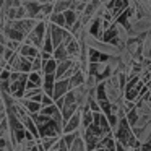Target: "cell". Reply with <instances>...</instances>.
<instances>
[{
  "label": "cell",
  "mask_w": 151,
  "mask_h": 151,
  "mask_svg": "<svg viewBox=\"0 0 151 151\" xmlns=\"http://www.w3.org/2000/svg\"><path fill=\"white\" fill-rule=\"evenodd\" d=\"M41 4L42 2H37V0H28V2H24V8H26V13L29 18H34L37 13H39L41 10Z\"/></svg>",
  "instance_id": "277c9868"
},
{
  "label": "cell",
  "mask_w": 151,
  "mask_h": 151,
  "mask_svg": "<svg viewBox=\"0 0 151 151\" xmlns=\"http://www.w3.org/2000/svg\"><path fill=\"white\" fill-rule=\"evenodd\" d=\"M70 151H86V145H85L83 137H76V140L70 146Z\"/></svg>",
  "instance_id": "7c38bea8"
},
{
  "label": "cell",
  "mask_w": 151,
  "mask_h": 151,
  "mask_svg": "<svg viewBox=\"0 0 151 151\" xmlns=\"http://www.w3.org/2000/svg\"><path fill=\"white\" fill-rule=\"evenodd\" d=\"M55 70H57V60L54 59H49L47 62H44V65H42V73L44 75H47V73H54L55 75Z\"/></svg>",
  "instance_id": "30bf717a"
},
{
  "label": "cell",
  "mask_w": 151,
  "mask_h": 151,
  "mask_svg": "<svg viewBox=\"0 0 151 151\" xmlns=\"http://www.w3.org/2000/svg\"><path fill=\"white\" fill-rule=\"evenodd\" d=\"M63 15H65V21H67V29H70V26H72V24L78 20V17H80V15L76 13L75 10H72V8L65 10V12H63Z\"/></svg>",
  "instance_id": "9c48e42d"
},
{
  "label": "cell",
  "mask_w": 151,
  "mask_h": 151,
  "mask_svg": "<svg viewBox=\"0 0 151 151\" xmlns=\"http://www.w3.org/2000/svg\"><path fill=\"white\" fill-rule=\"evenodd\" d=\"M5 146V140L4 138H0V148H4Z\"/></svg>",
  "instance_id": "d6986e66"
},
{
  "label": "cell",
  "mask_w": 151,
  "mask_h": 151,
  "mask_svg": "<svg viewBox=\"0 0 151 151\" xmlns=\"http://www.w3.org/2000/svg\"><path fill=\"white\" fill-rule=\"evenodd\" d=\"M68 91H70V83H68V80H65V78L55 80V85H54V93H52L54 101H55V99H59V98H62V96H65Z\"/></svg>",
  "instance_id": "6da1fadb"
},
{
  "label": "cell",
  "mask_w": 151,
  "mask_h": 151,
  "mask_svg": "<svg viewBox=\"0 0 151 151\" xmlns=\"http://www.w3.org/2000/svg\"><path fill=\"white\" fill-rule=\"evenodd\" d=\"M52 57L57 60V62H60V60H65V59H70L68 52H67L65 44H60V46H57L55 49H54V52H52Z\"/></svg>",
  "instance_id": "52a82bcc"
},
{
  "label": "cell",
  "mask_w": 151,
  "mask_h": 151,
  "mask_svg": "<svg viewBox=\"0 0 151 151\" xmlns=\"http://www.w3.org/2000/svg\"><path fill=\"white\" fill-rule=\"evenodd\" d=\"M20 54H21V55H24V57H28V59H31V60H33L34 57H37V55H39V47L33 46V44L24 42L23 46L20 47Z\"/></svg>",
  "instance_id": "3957f363"
},
{
  "label": "cell",
  "mask_w": 151,
  "mask_h": 151,
  "mask_svg": "<svg viewBox=\"0 0 151 151\" xmlns=\"http://www.w3.org/2000/svg\"><path fill=\"white\" fill-rule=\"evenodd\" d=\"M55 80H57V78H55V75H54V73H47V75H44V80H42V91L46 93V94L52 96Z\"/></svg>",
  "instance_id": "7a4b0ae2"
},
{
  "label": "cell",
  "mask_w": 151,
  "mask_h": 151,
  "mask_svg": "<svg viewBox=\"0 0 151 151\" xmlns=\"http://www.w3.org/2000/svg\"><path fill=\"white\" fill-rule=\"evenodd\" d=\"M49 21L54 24H57V26H60V28H67V21H65V15L63 13H55V12H54L49 17Z\"/></svg>",
  "instance_id": "ba28073f"
},
{
  "label": "cell",
  "mask_w": 151,
  "mask_h": 151,
  "mask_svg": "<svg viewBox=\"0 0 151 151\" xmlns=\"http://www.w3.org/2000/svg\"><path fill=\"white\" fill-rule=\"evenodd\" d=\"M101 60V52L94 47H89L88 49V62H99Z\"/></svg>",
  "instance_id": "4fadbf2b"
},
{
  "label": "cell",
  "mask_w": 151,
  "mask_h": 151,
  "mask_svg": "<svg viewBox=\"0 0 151 151\" xmlns=\"http://www.w3.org/2000/svg\"><path fill=\"white\" fill-rule=\"evenodd\" d=\"M63 104H65V96H62V98H59V99H55V106L62 111V107H63Z\"/></svg>",
  "instance_id": "ac0fdd59"
},
{
  "label": "cell",
  "mask_w": 151,
  "mask_h": 151,
  "mask_svg": "<svg viewBox=\"0 0 151 151\" xmlns=\"http://www.w3.org/2000/svg\"><path fill=\"white\" fill-rule=\"evenodd\" d=\"M138 117H140V114H138L137 107H135V109H132L130 112H127V114H125V119H127V122L130 124V127H132V128H133L135 125H137Z\"/></svg>",
  "instance_id": "8fae6325"
},
{
  "label": "cell",
  "mask_w": 151,
  "mask_h": 151,
  "mask_svg": "<svg viewBox=\"0 0 151 151\" xmlns=\"http://www.w3.org/2000/svg\"><path fill=\"white\" fill-rule=\"evenodd\" d=\"M50 2H55V0H50Z\"/></svg>",
  "instance_id": "cb8c5ba5"
},
{
  "label": "cell",
  "mask_w": 151,
  "mask_h": 151,
  "mask_svg": "<svg viewBox=\"0 0 151 151\" xmlns=\"http://www.w3.org/2000/svg\"><path fill=\"white\" fill-rule=\"evenodd\" d=\"M0 44H5V39H4V36H2V33H0Z\"/></svg>",
  "instance_id": "ffe728a7"
},
{
  "label": "cell",
  "mask_w": 151,
  "mask_h": 151,
  "mask_svg": "<svg viewBox=\"0 0 151 151\" xmlns=\"http://www.w3.org/2000/svg\"><path fill=\"white\" fill-rule=\"evenodd\" d=\"M54 98L52 96H49V94H46V93H44L42 94V99H41V106H50V104H54Z\"/></svg>",
  "instance_id": "9a60e30c"
},
{
  "label": "cell",
  "mask_w": 151,
  "mask_h": 151,
  "mask_svg": "<svg viewBox=\"0 0 151 151\" xmlns=\"http://www.w3.org/2000/svg\"><path fill=\"white\" fill-rule=\"evenodd\" d=\"M4 29H5V34H7V37H10V39L18 41V42L24 39V34L21 33L20 29H17L15 26H12L10 23H8V24H5V28H4Z\"/></svg>",
  "instance_id": "5b68a950"
},
{
  "label": "cell",
  "mask_w": 151,
  "mask_h": 151,
  "mask_svg": "<svg viewBox=\"0 0 151 151\" xmlns=\"http://www.w3.org/2000/svg\"><path fill=\"white\" fill-rule=\"evenodd\" d=\"M85 81H86V75L81 72V70H78V72H76L75 75L72 76V78H68L70 89H75V88H78V86H80V85H83Z\"/></svg>",
  "instance_id": "8992f818"
},
{
  "label": "cell",
  "mask_w": 151,
  "mask_h": 151,
  "mask_svg": "<svg viewBox=\"0 0 151 151\" xmlns=\"http://www.w3.org/2000/svg\"><path fill=\"white\" fill-rule=\"evenodd\" d=\"M49 151H57V150H55V148H50V150H49Z\"/></svg>",
  "instance_id": "44dd1931"
},
{
  "label": "cell",
  "mask_w": 151,
  "mask_h": 151,
  "mask_svg": "<svg viewBox=\"0 0 151 151\" xmlns=\"http://www.w3.org/2000/svg\"><path fill=\"white\" fill-rule=\"evenodd\" d=\"M5 46H7L8 49H13V50H17V49H18V41H13V39H10V41H5Z\"/></svg>",
  "instance_id": "e0dca14e"
},
{
  "label": "cell",
  "mask_w": 151,
  "mask_h": 151,
  "mask_svg": "<svg viewBox=\"0 0 151 151\" xmlns=\"http://www.w3.org/2000/svg\"><path fill=\"white\" fill-rule=\"evenodd\" d=\"M104 151H111V150H104Z\"/></svg>",
  "instance_id": "603a6c76"
},
{
  "label": "cell",
  "mask_w": 151,
  "mask_h": 151,
  "mask_svg": "<svg viewBox=\"0 0 151 151\" xmlns=\"http://www.w3.org/2000/svg\"><path fill=\"white\" fill-rule=\"evenodd\" d=\"M107 120H109V125H111L112 132H114L115 128H117V125H119V120H120V117H119L117 114H114V112H112V114L107 115Z\"/></svg>",
  "instance_id": "5bb4252c"
},
{
  "label": "cell",
  "mask_w": 151,
  "mask_h": 151,
  "mask_svg": "<svg viewBox=\"0 0 151 151\" xmlns=\"http://www.w3.org/2000/svg\"><path fill=\"white\" fill-rule=\"evenodd\" d=\"M13 55H15V50H13V49H8V47H5V52H4V59L7 60V62H8V60H10V59H12V57H13Z\"/></svg>",
  "instance_id": "2e32d148"
},
{
  "label": "cell",
  "mask_w": 151,
  "mask_h": 151,
  "mask_svg": "<svg viewBox=\"0 0 151 151\" xmlns=\"http://www.w3.org/2000/svg\"><path fill=\"white\" fill-rule=\"evenodd\" d=\"M37 2H49V0H37Z\"/></svg>",
  "instance_id": "7402d4cb"
}]
</instances>
